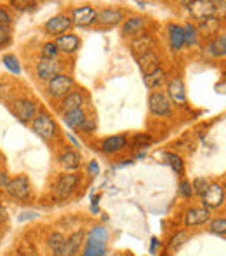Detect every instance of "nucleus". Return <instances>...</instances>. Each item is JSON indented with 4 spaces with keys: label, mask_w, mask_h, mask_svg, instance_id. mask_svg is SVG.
I'll return each instance as SVG.
<instances>
[{
    "label": "nucleus",
    "mask_w": 226,
    "mask_h": 256,
    "mask_svg": "<svg viewBox=\"0 0 226 256\" xmlns=\"http://www.w3.org/2000/svg\"><path fill=\"white\" fill-rule=\"evenodd\" d=\"M167 98H171L174 103L178 104H185L186 103V92H185V86H183V80L181 78H172L167 86Z\"/></svg>",
    "instance_id": "17"
},
{
    "label": "nucleus",
    "mask_w": 226,
    "mask_h": 256,
    "mask_svg": "<svg viewBox=\"0 0 226 256\" xmlns=\"http://www.w3.org/2000/svg\"><path fill=\"white\" fill-rule=\"evenodd\" d=\"M10 23H12V18H10V14L7 12L3 7H0V24H2V26H9Z\"/></svg>",
    "instance_id": "41"
},
{
    "label": "nucleus",
    "mask_w": 226,
    "mask_h": 256,
    "mask_svg": "<svg viewBox=\"0 0 226 256\" xmlns=\"http://www.w3.org/2000/svg\"><path fill=\"white\" fill-rule=\"evenodd\" d=\"M63 242H64V237H63V234H59V232H54L51 237H49L47 246H49V250L52 251V254H56L57 251L61 250V246H63Z\"/></svg>",
    "instance_id": "34"
},
{
    "label": "nucleus",
    "mask_w": 226,
    "mask_h": 256,
    "mask_svg": "<svg viewBox=\"0 0 226 256\" xmlns=\"http://www.w3.org/2000/svg\"><path fill=\"white\" fill-rule=\"evenodd\" d=\"M9 183V178H7L5 172H0V186H3L5 188V185Z\"/></svg>",
    "instance_id": "47"
},
{
    "label": "nucleus",
    "mask_w": 226,
    "mask_h": 256,
    "mask_svg": "<svg viewBox=\"0 0 226 256\" xmlns=\"http://www.w3.org/2000/svg\"><path fill=\"white\" fill-rule=\"evenodd\" d=\"M220 26H221V21L218 18L211 16V18H206V20L200 21V24L197 26V32L199 35H206V37H211V35H216L220 32Z\"/></svg>",
    "instance_id": "22"
},
{
    "label": "nucleus",
    "mask_w": 226,
    "mask_h": 256,
    "mask_svg": "<svg viewBox=\"0 0 226 256\" xmlns=\"http://www.w3.org/2000/svg\"><path fill=\"white\" fill-rule=\"evenodd\" d=\"M183 34H185V46H195L197 40H199V32H197V26L192 23L185 24L183 26Z\"/></svg>",
    "instance_id": "29"
},
{
    "label": "nucleus",
    "mask_w": 226,
    "mask_h": 256,
    "mask_svg": "<svg viewBox=\"0 0 226 256\" xmlns=\"http://www.w3.org/2000/svg\"><path fill=\"white\" fill-rule=\"evenodd\" d=\"M73 84H75V82H73V78H71L70 75L59 74V75H56L52 80H49L47 91H49V94H51L52 98L64 100L71 92Z\"/></svg>",
    "instance_id": "4"
},
{
    "label": "nucleus",
    "mask_w": 226,
    "mask_h": 256,
    "mask_svg": "<svg viewBox=\"0 0 226 256\" xmlns=\"http://www.w3.org/2000/svg\"><path fill=\"white\" fill-rule=\"evenodd\" d=\"M3 64L12 75H21V63L14 54H5L3 56Z\"/></svg>",
    "instance_id": "31"
},
{
    "label": "nucleus",
    "mask_w": 226,
    "mask_h": 256,
    "mask_svg": "<svg viewBox=\"0 0 226 256\" xmlns=\"http://www.w3.org/2000/svg\"><path fill=\"white\" fill-rule=\"evenodd\" d=\"M179 196L185 197V199H190V197L193 196L192 192V185H190V182H186V180H183L181 183H179V188H178Z\"/></svg>",
    "instance_id": "40"
},
{
    "label": "nucleus",
    "mask_w": 226,
    "mask_h": 256,
    "mask_svg": "<svg viewBox=\"0 0 226 256\" xmlns=\"http://www.w3.org/2000/svg\"><path fill=\"white\" fill-rule=\"evenodd\" d=\"M148 108L153 115H159V117H167L172 112V103L171 100L167 98V94L160 91H155L150 94L148 98Z\"/></svg>",
    "instance_id": "5"
},
{
    "label": "nucleus",
    "mask_w": 226,
    "mask_h": 256,
    "mask_svg": "<svg viewBox=\"0 0 226 256\" xmlns=\"http://www.w3.org/2000/svg\"><path fill=\"white\" fill-rule=\"evenodd\" d=\"M89 237H92V239H98V240H103V242H108L110 240V232L106 226L103 225H98L94 226V228L89 232Z\"/></svg>",
    "instance_id": "33"
},
{
    "label": "nucleus",
    "mask_w": 226,
    "mask_h": 256,
    "mask_svg": "<svg viewBox=\"0 0 226 256\" xmlns=\"http://www.w3.org/2000/svg\"><path fill=\"white\" fill-rule=\"evenodd\" d=\"M164 80H166V72L162 70V68H157V70H153L152 74L145 75V86L148 89H157L160 88V86L164 84Z\"/></svg>",
    "instance_id": "28"
},
{
    "label": "nucleus",
    "mask_w": 226,
    "mask_h": 256,
    "mask_svg": "<svg viewBox=\"0 0 226 256\" xmlns=\"http://www.w3.org/2000/svg\"><path fill=\"white\" fill-rule=\"evenodd\" d=\"M59 72H61V63L57 60H45V58H42L37 63V75L44 82L52 80L56 75H59Z\"/></svg>",
    "instance_id": "10"
},
{
    "label": "nucleus",
    "mask_w": 226,
    "mask_h": 256,
    "mask_svg": "<svg viewBox=\"0 0 226 256\" xmlns=\"http://www.w3.org/2000/svg\"><path fill=\"white\" fill-rule=\"evenodd\" d=\"M78 185H80V174L77 172H70V174H63L56 183L54 196L59 200H66L77 192Z\"/></svg>",
    "instance_id": "3"
},
{
    "label": "nucleus",
    "mask_w": 226,
    "mask_h": 256,
    "mask_svg": "<svg viewBox=\"0 0 226 256\" xmlns=\"http://www.w3.org/2000/svg\"><path fill=\"white\" fill-rule=\"evenodd\" d=\"M124 21V12L117 9H103L96 14V21L94 23H99L103 26H115V24L122 23Z\"/></svg>",
    "instance_id": "15"
},
{
    "label": "nucleus",
    "mask_w": 226,
    "mask_h": 256,
    "mask_svg": "<svg viewBox=\"0 0 226 256\" xmlns=\"http://www.w3.org/2000/svg\"><path fill=\"white\" fill-rule=\"evenodd\" d=\"M10 40H12V32H10V28L0 24V48L10 44Z\"/></svg>",
    "instance_id": "39"
},
{
    "label": "nucleus",
    "mask_w": 226,
    "mask_h": 256,
    "mask_svg": "<svg viewBox=\"0 0 226 256\" xmlns=\"http://www.w3.org/2000/svg\"><path fill=\"white\" fill-rule=\"evenodd\" d=\"M96 14L98 10L92 9L91 6L77 7V9L71 10V24H77V26H89L96 21Z\"/></svg>",
    "instance_id": "11"
},
{
    "label": "nucleus",
    "mask_w": 226,
    "mask_h": 256,
    "mask_svg": "<svg viewBox=\"0 0 226 256\" xmlns=\"http://www.w3.org/2000/svg\"><path fill=\"white\" fill-rule=\"evenodd\" d=\"M59 164L63 166L66 171H77L78 168L82 166V157L78 152H73V150H66L59 155Z\"/></svg>",
    "instance_id": "19"
},
{
    "label": "nucleus",
    "mask_w": 226,
    "mask_h": 256,
    "mask_svg": "<svg viewBox=\"0 0 226 256\" xmlns=\"http://www.w3.org/2000/svg\"><path fill=\"white\" fill-rule=\"evenodd\" d=\"M99 164H98V160H91L89 162V176H92V178H96V176L99 174Z\"/></svg>",
    "instance_id": "44"
},
{
    "label": "nucleus",
    "mask_w": 226,
    "mask_h": 256,
    "mask_svg": "<svg viewBox=\"0 0 226 256\" xmlns=\"http://www.w3.org/2000/svg\"><path fill=\"white\" fill-rule=\"evenodd\" d=\"M7 220H9V212H7V209L3 208V204L0 202V225H2V223H5Z\"/></svg>",
    "instance_id": "45"
},
{
    "label": "nucleus",
    "mask_w": 226,
    "mask_h": 256,
    "mask_svg": "<svg viewBox=\"0 0 226 256\" xmlns=\"http://www.w3.org/2000/svg\"><path fill=\"white\" fill-rule=\"evenodd\" d=\"M5 192L7 196H10L16 200H30L31 199V185L30 180L26 176H16V178L9 180V183L5 185Z\"/></svg>",
    "instance_id": "2"
},
{
    "label": "nucleus",
    "mask_w": 226,
    "mask_h": 256,
    "mask_svg": "<svg viewBox=\"0 0 226 256\" xmlns=\"http://www.w3.org/2000/svg\"><path fill=\"white\" fill-rule=\"evenodd\" d=\"M82 104H84V94L78 91H71L70 94L63 100V103H61V110H63L64 114H68V112L82 108Z\"/></svg>",
    "instance_id": "24"
},
{
    "label": "nucleus",
    "mask_w": 226,
    "mask_h": 256,
    "mask_svg": "<svg viewBox=\"0 0 226 256\" xmlns=\"http://www.w3.org/2000/svg\"><path fill=\"white\" fill-rule=\"evenodd\" d=\"M207 54H211L213 58H225L226 54V37L225 34H220L209 46H207Z\"/></svg>",
    "instance_id": "25"
},
{
    "label": "nucleus",
    "mask_w": 226,
    "mask_h": 256,
    "mask_svg": "<svg viewBox=\"0 0 226 256\" xmlns=\"http://www.w3.org/2000/svg\"><path fill=\"white\" fill-rule=\"evenodd\" d=\"M31 129L37 136H40L44 142H51L57 136V126L54 118L45 112H38L37 117L31 120Z\"/></svg>",
    "instance_id": "1"
},
{
    "label": "nucleus",
    "mask_w": 226,
    "mask_h": 256,
    "mask_svg": "<svg viewBox=\"0 0 226 256\" xmlns=\"http://www.w3.org/2000/svg\"><path fill=\"white\" fill-rule=\"evenodd\" d=\"M152 143H153V138L150 134H138L132 140V146H134V148H148Z\"/></svg>",
    "instance_id": "36"
},
{
    "label": "nucleus",
    "mask_w": 226,
    "mask_h": 256,
    "mask_svg": "<svg viewBox=\"0 0 226 256\" xmlns=\"http://www.w3.org/2000/svg\"><path fill=\"white\" fill-rule=\"evenodd\" d=\"M209 230L213 234H216V236L225 237V234H226V218H225V216L213 220V222H211V225H209Z\"/></svg>",
    "instance_id": "32"
},
{
    "label": "nucleus",
    "mask_w": 226,
    "mask_h": 256,
    "mask_svg": "<svg viewBox=\"0 0 226 256\" xmlns=\"http://www.w3.org/2000/svg\"><path fill=\"white\" fill-rule=\"evenodd\" d=\"M3 160V157H2V155H0V162H2Z\"/></svg>",
    "instance_id": "48"
},
{
    "label": "nucleus",
    "mask_w": 226,
    "mask_h": 256,
    "mask_svg": "<svg viewBox=\"0 0 226 256\" xmlns=\"http://www.w3.org/2000/svg\"><path fill=\"white\" fill-rule=\"evenodd\" d=\"M94 129H96V120H94V118H87V120L84 122V126H82L80 131L91 134V132H94Z\"/></svg>",
    "instance_id": "42"
},
{
    "label": "nucleus",
    "mask_w": 226,
    "mask_h": 256,
    "mask_svg": "<svg viewBox=\"0 0 226 256\" xmlns=\"http://www.w3.org/2000/svg\"><path fill=\"white\" fill-rule=\"evenodd\" d=\"M162 158H164V162H166V164L169 166V168H171L172 171H174L178 176H183V174H185V162H183V158L179 157L178 154L164 152V154H162Z\"/></svg>",
    "instance_id": "26"
},
{
    "label": "nucleus",
    "mask_w": 226,
    "mask_h": 256,
    "mask_svg": "<svg viewBox=\"0 0 226 256\" xmlns=\"http://www.w3.org/2000/svg\"><path fill=\"white\" fill-rule=\"evenodd\" d=\"M57 56H59V51H57L54 42H47L42 48V58H45V60H57Z\"/></svg>",
    "instance_id": "37"
},
{
    "label": "nucleus",
    "mask_w": 226,
    "mask_h": 256,
    "mask_svg": "<svg viewBox=\"0 0 226 256\" xmlns=\"http://www.w3.org/2000/svg\"><path fill=\"white\" fill-rule=\"evenodd\" d=\"M77 256H80V254H77ZM82 256H84V254H82Z\"/></svg>",
    "instance_id": "49"
},
{
    "label": "nucleus",
    "mask_w": 226,
    "mask_h": 256,
    "mask_svg": "<svg viewBox=\"0 0 226 256\" xmlns=\"http://www.w3.org/2000/svg\"><path fill=\"white\" fill-rule=\"evenodd\" d=\"M71 28V20L66 16V14H56L54 18H51V20L45 23L44 30L47 32L49 35H56V37H61V35H64L68 30Z\"/></svg>",
    "instance_id": "9"
},
{
    "label": "nucleus",
    "mask_w": 226,
    "mask_h": 256,
    "mask_svg": "<svg viewBox=\"0 0 226 256\" xmlns=\"http://www.w3.org/2000/svg\"><path fill=\"white\" fill-rule=\"evenodd\" d=\"M138 64H139V70L143 72V75H148L159 68V58H157V54L153 51H148L141 54V56H138Z\"/></svg>",
    "instance_id": "20"
},
{
    "label": "nucleus",
    "mask_w": 226,
    "mask_h": 256,
    "mask_svg": "<svg viewBox=\"0 0 226 256\" xmlns=\"http://www.w3.org/2000/svg\"><path fill=\"white\" fill-rule=\"evenodd\" d=\"M150 37H146V35H141V37H138L134 42H132V52L134 54H145L150 51Z\"/></svg>",
    "instance_id": "30"
},
{
    "label": "nucleus",
    "mask_w": 226,
    "mask_h": 256,
    "mask_svg": "<svg viewBox=\"0 0 226 256\" xmlns=\"http://www.w3.org/2000/svg\"><path fill=\"white\" fill-rule=\"evenodd\" d=\"M167 34H169V48L172 51H181L185 48V34H183V26L171 23L167 26Z\"/></svg>",
    "instance_id": "18"
},
{
    "label": "nucleus",
    "mask_w": 226,
    "mask_h": 256,
    "mask_svg": "<svg viewBox=\"0 0 226 256\" xmlns=\"http://www.w3.org/2000/svg\"><path fill=\"white\" fill-rule=\"evenodd\" d=\"M85 120H87V115H85V112L82 110V108L64 114V124H66L70 129H75V131H77V129H82V126H84Z\"/></svg>",
    "instance_id": "23"
},
{
    "label": "nucleus",
    "mask_w": 226,
    "mask_h": 256,
    "mask_svg": "<svg viewBox=\"0 0 226 256\" xmlns=\"http://www.w3.org/2000/svg\"><path fill=\"white\" fill-rule=\"evenodd\" d=\"M157 248H159V239H157V237H152V248H150V253L155 254Z\"/></svg>",
    "instance_id": "46"
},
{
    "label": "nucleus",
    "mask_w": 226,
    "mask_h": 256,
    "mask_svg": "<svg viewBox=\"0 0 226 256\" xmlns=\"http://www.w3.org/2000/svg\"><path fill=\"white\" fill-rule=\"evenodd\" d=\"M211 220V211L206 208H192L185 212V225L186 226H199Z\"/></svg>",
    "instance_id": "13"
},
{
    "label": "nucleus",
    "mask_w": 226,
    "mask_h": 256,
    "mask_svg": "<svg viewBox=\"0 0 226 256\" xmlns=\"http://www.w3.org/2000/svg\"><path fill=\"white\" fill-rule=\"evenodd\" d=\"M10 6H14L16 9H19V10H24V9H28V7H35L37 4H35V2H19V0H12V2H10Z\"/></svg>",
    "instance_id": "43"
},
{
    "label": "nucleus",
    "mask_w": 226,
    "mask_h": 256,
    "mask_svg": "<svg viewBox=\"0 0 226 256\" xmlns=\"http://www.w3.org/2000/svg\"><path fill=\"white\" fill-rule=\"evenodd\" d=\"M127 146H129V142L125 136H110V138H105L101 142V150L108 155L122 152V150L127 148Z\"/></svg>",
    "instance_id": "16"
},
{
    "label": "nucleus",
    "mask_w": 226,
    "mask_h": 256,
    "mask_svg": "<svg viewBox=\"0 0 226 256\" xmlns=\"http://www.w3.org/2000/svg\"><path fill=\"white\" fill-rule=\"evenodd\" d=\"M10 110H12V114L16 115L17 118H19L21 122H31L35 117H37V103L31 102V100H16V102L12 103V106H10Z\"/></svg>",
    "instance_id": "6"
},
{
    "label": "nucleus",
    "mask_w": 226,
    "mask_h": 256,
    "mask_svg": "<svg viewBox=\"0 0 226 256\" xmlns=\"http://www.w3.org/2000/svg\"><path fill=\"white\" fill-rule=\"evenodd\" d=\"M192 192L195 194V196H199V197H202L204 194H206V190H207V186H209V183H207V180L206 178H195L192 183Z\"/></svg>",
    "instance_id": "35"
},
{
    "label": "nucleus",
    "mask_w": 226,
    "mask_h": 256,
    "mask_svg": "<svg viewBox=\"0 0 226 256\" xmlns=\"http://www.w3.org/2000/svg\"><path fill=\"white\" fill-rule=\"evenodd\" d=\"M186 9L192 12V16L195 20L202 21L206 18H211L216 12V2H209V0H197V2H188Z\"/></svg>",
    "instance_id": "8"
},
{
    "label": "nucleus",
    "mask_w": 226,
    "mask_h": 256,
    "mask_svg": "<svg viewBox=\"0 0 226 256\" xmlns=\"http://www.w3.org/2000/svg\"><path fill=\"white\" fill-rule=\"evenodd\" d=\"M186 239H188V234H186V232L176 234V236L171 239V242H169V250H172V251L179 250V248L183 246V242H186Z\"/></svg>",
    "instance_id": "38"
},
{
    "label": "nucleus",
    "mask_w": 226,
    "mask_h": 256,
    "mask_svg": "<svg viewBox=\"0 0 226 256\" xmlns=\"http://www.w3.org/2000/svg\"><path fill=\"white\" fill-rule=\"evenodd\" d=\"M145 24V18H131V20L124 21V24H122V37H134V35H138L143 30Z\"/></svg>",
    "instance_id": "21"
},
{
    "label": "nucleus",
    "mask_w": 226,
    "mask_h": 256,
    "mask_svg": "<svg viewBox=\"0 0 226 256\" xmlns=\"http://www.w3.org/2000/svg\"><path fill=\"white\" fill-rule=\"evenodd\" d=\"M84 236H85V234L82 232V230H77V232H73L70 237H68V239H64L61 250L57 251L54 256H77L78 250H80L82 240H84Z\"/></svg>",
    "instance_id": "12"
},
{
    "label": "nucleus",
    "mask_w": 226,
    "mask_h": 256,
    "mask_svg": "<svg viewBox=\"0 0 226 256\" xmlns=\"http://www.w3.org/2000/svg\"><path fill=\"white\" fill-rule=\"evenodd\" d=\"M202 204L206 209H220L225 204V188L220 183H213L207 186L206 194L202 196Z\"/></svg>",
    "instance_id": "7"
},
{
    "label": "nucleus",
    "mask_w": 226,
    "mask_h": 256,
    "mask_svg": "<svg viewBox=\"0 0 226 256\" xmlns=\"http://www.w3.org/2000/svg\"><path fill=\"white\" fill-rule=\"evenodd\" d=\"M105 254H106V242L89 237L87 242H85L84 256H105Z\"/></svg>",
    "instance_id": "27"
},
{
    "label": "nucleus",
    "mask_w": 226,
    "mask_h": 256,
    "mask_svg": "<svg viewBox=\"0 0 226 256\" xmlns=\"http://www.w3.org/2000/svg\"><path fill=\"white\" fill-rule=\"evenodd\" d=\"M57 51L64 52V54H75L80 49V38L77 37L75 34H66L57 37V40L54 42Z\"/></svg>",
    "instance_id": "14"
}]
</instances>
